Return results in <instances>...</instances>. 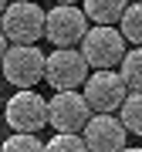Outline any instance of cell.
I'll return each instance as SVG.
<instances>
[{
    "mask_svg": "<svg viewBox=\"0 0 142 152\" xmlns=\"http://www.w3.org/2000/svg\"><path fill=\"white\" fill-rule=\"evenodd\" d=\"M129 135L132 132L125 129V122L115 112H95L88 118V125L81 129V139L88 142L91 152H122Z\"/></svg>",
    "mask_w": 142,
    "mask_h": 152,
    "instance_id": "cell-9",
    "label": "cell"
},
{
    "mask_svg": "<svg viewBox=\"0 0 142 152\" xmlns=\"http://www.w3.org/2000/svg\"><path fill=\"white\" fill-rule=\"evenodd\" d=\"M0 68H4V81H10L14 88H34L37 81H44L48 54L37 44H10Z\"/></svg>",
    "mask_w": 142,
    "mask_h": 152,
    "instance_id": "cell-1",
    "label": "cell"
},
{
    "mask_svg": "<svg viewBox=\"0 0 142 152\" xmlns=\"http://www.w3.org/2000/svg\"><path fill=\"white\" fill-rule=\"evenodd\" d=\"M122 152H142V149H132V145H125V149H122Z\"/></svg>",
    "mask_w": 142,
    "mask_h": 152,
    "instance_id": "cell-18",
    "label": "cell"
},
{
    "mask_svg": "<svg viewBox=\"0 0 142 152\" xmlns=\"http://www.w3.org/2000/svg\"><path fill=\"white\" fill-rule=\"evenodd\" d=\"M119 118L125 122V129L132 135H142V91H129V98L119 108Z\"/></svg>",
    "mask_w": 142,
    "mask_h": 152,
    "instance_id": "cell-13",
    "label": "cell"
},
{
    "mask_svg": "<svg viewBox=\"0 0 142 152\" xmlns=\"http://www.w3.org/2000/svg\"><path fill=\"white\" fill-rule=\"evenodd\" d=\"M7 48H10V37H7V31L0 27V61H4V54H7Z\"/></svg>",
    "mask_w": 142,
    "mask_h": 152,
    "instance_id": "cell-16",
    "label": "cell"
},
{
    "mask_svg": "<svg viewBox=\"0 0 142 152\" xmlns=\"http://www.w3.org/2000/svg\"><path fill=\"white\" fill-rule=\"evenodd\" d=\"M78 48H81V54L88 58L91 71L119 68L122 58H125V34H122L119 27H112V24H95Z\"/></svg>",
    "mask_w": 142,
    "mask_h": 152,
    "instance_id": "cell-4",
    "label": "cell"
},
{
    "mask_svg": "<svg viewBox=\"0 0 142 152\" xmlns=\"http://www.w3.org/2000/svg\"><path fill=\"white\" fill-rule=\"evenodd\" d=\"M48 108H51V129L54 132H81L88 125V118L95 115V108L88 105L81 88H75V91H54Z\"/></svg>",
    "mask_w": 142,
    "mask_h": 152,
    "instance_id": "cell-8",
    "label": "cell"
},
{
    "mask_svg": "<svg viewBox=\"0 0 142 152\" xmlns=\"http://www.w3.org/2000/svg\"><path fill=\"white\" fill-rule=\"evenodd\" d=\"M119 71H122V78L129 81L132 91H142V44H135L132 51H125Z\"/></svg>",
    "mask_w": 142,
    "mask_h": 152,
    "instance_id": "cell-12",
    "label": "cell"
},
{
    "mask_svg": "<svg viewBox=\"0 0 142 152\" xmlns=\"http://www.w3.org/2000/svg\"><path fill=\"white\" fill-rule=\"evenodd\" d=\"M91 17L85 14V7L78 4H54L48 10V27H44V37H48L54 48H78L85 41V34Z\"/></svg>",
    "mask_w": 142,
    "mask_h": 152,
    "instance_id": "cell-3",
    "label": "cell"
},
{
    "mask_svg": "<svg viewBox=\"0 0 142 152\" xmlns=\"http://www.w3.org/2000/svg\"><path fill=\"white\" fill-rule=\"evenodd\" d=\"M0 152H44V142L37 139V132H14L0 145Z\"/></svg>",
    "mask_w": 142,
    "mask_h": 152,
    "instance_id": "cell-15",
    "label": "cell"
},
{
    "mask_svg": "<svg viewBox=\"0 0 142 152\" xmlns=\"http://www.w3.org/2000/svg\"><path fill=\"white\" fill-rule=\"evenodd\" d=\"M58 4H78V0H58Z\"/></svg>",
    "mask_w": 142,
    "mask_h": 152,
    "instance_id": "cell-19",
    "label": "cell"
},
{
    "mask_svg": "<svg viewBox=\"0 0 142 152\" xmlns=\"http://www.w3.org/2000/svg\"><path fill=\"white\" fill-rule=\"evenodd\" d=\"M81 91H85L88 105H91L95 112H119L132 88H129L125 78H122L119 68H102V71H91V75H88Z\"/></svg>",
    "mask_w": 142,
    "mask_h": 152,
    "instance_id": "cell-7",
    "label": "cell"
},
{
    "mask_svg": "<svg viewBox=\"0 0 142 152\" xmlns=\"http://www.w3.org/2000/svg\"><path fill=\"white\" fill-rule=\"evenodd\" d=\"M119 31L125 34L129 44H142V0H132L119 20Z\"/></svg>",
    "mask_w": 142,
    "mask_h": 152,
    "instance_id": "cell-11",
    "label": "cell"
},
{
    "mask_svg": "<svg viewBox=\"0 0 142 152\" xmlns=\"http://www.w3.org/2000/svg\"><path fill=\"white\" fill-rule=\"evenodd\" d=\"M0 27L7 31L10 44H37L48 27V14L34 0H10V7L0 17Z\"/></svg>",
    "mask_w": 142,
    "mask_h": 152,
    "instance_id": "cell-5",
    "label": "cell"
},
{
    "mask_svg": "<svg viewBox=\"0 0 142 152\" xmlns=\"http://www.w3.org/2000/svg\"><path fill=\"white\" fill-rule=\"evenodd\" d=\"M44 152H91V149L81 139V132H58L44 142Z\"/></svg>",
    "mask_w": 142,
    "mask_h": 152,
    "instance_id": "cell-14",
    "label": "cell"
},
{
    "mask_svg": "<svg viewBox=\"0 0 142 152\" xmlns=\"http://www.w3.org/2000/svg\"><path fill=\"white\" fill-rule=\"evenodd\" d=\"M0 108H4V98H0Z\"/></svg>",
    "mask_w": 142,
    "mask_h": 152,
    "instance_id": "cell-20",
    "label": "cell"
},
{
    "mask_svg": "<svg viewBox=\"0 0 142 152\" xmlns=\"http://www.w3.org/2000/svg\"><path fill=\"white\" fill-rule=\"evenodd\" d=\"M10 7V0H0V17H4V10Z\"/></svg>",
    "mask_w": 142,
    "mask_h": 152,
    "instance_id": "cell-17",
    "label": "cell"
},
{
    "mask_svg": "<svg viewBox=\"0 0 142 152\" xmlns=\"http://www.w3.org/2000/svg\"><path fill=\"white\" fill-rule=\"evenodd\" d=\"M88 75H91V64L81 54V48H54L48 54V71H44V81H48L54 91H75V88H85Z\"/></svg>",
    "mask_w": 142,
    "mask_h": 152,
    "instance_id": "cell-2",
    "label": "cell"
},
{
    "mask_svg": "<svg viewBox=\"0 0 142 152\" xmlns=\"http://www.w3.org/2000/svg\"><path fill=\"white\" fill-rule=\"evenodd\" d=\"M4 118L14 132H41L51 125V108L34 88H17V95L4 105Z\"/></svg>",
    "mask_w": 142,
    "mask_h": 152,
    "instance_id": "cell-6",
    "label": "cell"
},
{
    "mask_svg": "<svg viewBox=\"0 0 142 152\" xmlns=\"http://www.w3.org/2000/svg\"><path fill=\"white\" fill-rule=\"evenodd\" d=\"M85 14L91 17V24H119L125 14V0H81Z\"/></svg>",
    "mask_w": 142,
    "mask_h": 152,
    "instance_id": "cell-10",
    "label": "cell"
}]
</instances>
